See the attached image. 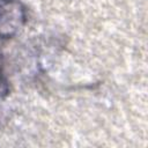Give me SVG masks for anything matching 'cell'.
Here are the masks:
<instances>
[{
  "instance_id": "2",
  "label": "cell",
  "mask_w": 148,
  "mask_h": 148,
  "mask_svg": "<svg viewBox=\"0 0 148 148\" xmlns=\"http://www.w3.org/2000/svg\"><path fill=\"white\" fill-rule=\"evenodd\" d=\"M9 95V81L0 65V103L3 102Z\"/></svg>"
},
{
  "instance_id": "1",
  "label": "cell",
  "mask_w": 148,
  "mask_h": 148,
  "mask_svg": "<svg viewBox=\"0 0 148 148\" xmlns=\"http://www.w3.org/2000/svg\"><path fill=\"white\" fill-rule=\"evenodd\" d=\"M28 21V10L21 0H0V39L16 36Z\"/></svg>"
}]
</instances>
